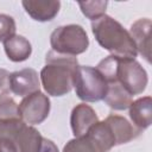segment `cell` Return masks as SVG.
I'll return each mask as SVG.
<instances>
[{"label": "cell", "instance_id": "cell-1", "mask_svg": "<svg viewBox=\"0 0 152 152\" xmlns=\"http://www.w3.org/2000/svg\"><path fill=\"white\" fill-rule=\"evenodd\" d=\"M96 69L107 83L116 82L132 96L139 95L146 89L147 72L134 58H121L110 55L102 59Z\"/></svg>", "mask_w": 152, "mask_h": 152}, {"label": "cell", "instance_id": "cell-2", "mask_svg": "<svg viewBox=\"0 0 152 152\" xmlns=\"http://www.w3.org/2000/svg\"><path fill=\"white\" fill-rule=\"evenodd\" d=\"M78 62L76 56L49 51L40 71V83L51 96H63L74 88V75Z\"/></svg>", "mask_w": 152, "mask_h": 152}, {"label": "cell", "instance_id": "cell-3", "mask_svg": "<svg viewBox=\"0 0 152 152\" xmlns=\"http://www.w3.org/2000/svg\"><path fill=\"white\" fill-rule=\"evenodd\" d=\"M91 31L96 42L112 56L135 59L138 52L129 32L112 17L104 14L93 20Z\"/></svg>", "mask_w": 152, "mask_h": 152}, {"label": "cell", "instance_id": "cell-4", "mask_svg": "<svg viewBox=\"0 0 152 152\" xmlns=\"http://www.w3.org/2000/svg\"><path fill=\"white\" fill-rule=\"evenodd\" d=\"M52 51L62 55L77 56L89 46V38L84 28L76 24L63 25L55 28L50 36Z\"/></svg>", "mask_w": 152, "mask_h": 152}, {"label": "cell", "instance_id": "cell-5", "mask_svg": "<svg viewBox=\"0 0 152 152\" xmlns=\"http://www.w3.org/2000/svg\"><path fill=\"white\" fill-rule=\"evenodd\" d=\"M74 88L78 99L86 102H95L103 100L108 84L96 68L78 65L74 75Z\"/></svg>", "mask_w": 152, "mask_h": 152}, {"label": "cell", "instance_id": "cell-6", "mask_svg": "<svg viewBox=\"0 0 152 152\" xmlns=\"http://www.w3.org/2000/svg\"><path fill=\"white\" fill-rule=\"evenodd\" d=\"M50 107L48 95L42 91H36L23 97L21 102L18 104L20 118L26 125L42 124L49 116Z\"/></svg>", "mask_w": 152, "mask_h": 152}, {"label": "cell", "instance_id": "cell-7", "mask_svg": "<svg viewBox=\"0 0 152 152\" xmlns=\"http://www.w3.org/2000/svg\"><path fill=\"white\" fill-rule=\"evenodd\" d=\"M19 152H58L53 141L44 138L33 126L24 125L14 137Z\"/></svg>", "mask_w": 152, "mask_h": 152}, {"label": "cell", "instance_id": "cell-8", "mask_svg": "<svg viewBox=\"0 0 152 152\" xmlns=\"http://www.w3.org/2000/svg\"><path fill=\"white\" fill-rule=\"evenodd\" d=\"M25 125L20 118L18 103L8 97L0 99V137H7L14 140V137Z\"/></svg>", "mask_w": 152, "mask_h": 152}, {"label": "cell", "instance_id": "cell-9", "mask_svg": "<svg viewBox=\"0 0 152 152\" xmlns=\"http://www.w3.org/2000/svg\"><path fill=\"white\" fill-rule=\"evenodd\" d=\"M40 80L34 69L25 68L10 75V90L17 96L25 97L32 93L39 91Z\"/></svg>", "mask_w": 152, "mask_h": 152}, {"label": "cell", "instance_id": "cell-10", "mask_svg": "<svg viewBox=\"0 0 152 152\" xmlns=\"http://www.w3.org/2000/svg\"><path fill=\"white\" fill-rule=\"evenodd\" d=\"M151 19L141 18L134 21L128 31L135 44L137 52L140 53L148 63L151 61Z\"/></svg>", "mask_w": 152, "mask_h": 152}, {"label": "cell", "instance_id": "cell-11", "mask_svg": "<svg viewBox=\"0 0 152 152\" xmlns=\"http://www.w3.org/2000/svg\"><path fill=\"white\" fill-rule=\"evenodd\" d=\"M99 121L95 110L86 103L75 106L70 115V125L75 138H80L87 134L89 128Z\"/></svg>", "mask_w": 152, "mask_h": 152}, {"label": "cell", "instance_id": "cell-12", "mask_svg": "<svg viewBox=\"0 0 152 152\" xmlns=\"http://www.w3.org/2000/svg\"><path fill=\"white\" fill-rule=\"evenodd\" d=\"M21 5L26 13L37 21L52 20L61 8V2L56 0H24Z\"/></svg>", "mask_w": 152, "mask_h": 152}, {"label": "cell", "instance_id": "cell-13", "mask_svg": "<svg viewBox=\"0 0 152 152\" xmlns=\"http://www.w3.org/2000/svg\"><path fill=\"white\" fill-rule=\"evenodd\" d=\"M129 118L132 120V125L138 128L140 132L150 127L152 122V99L151 96L139 97L128 107Z\"/></svg>", "mask_w": 152, "mask_h": 152}, {"label": "cell", "instance_id": "cell-14", "mask_svg": "<svg viewBox=\"0 0 152 152\" xmlns=\"http://www.w3.org/2000/svg\"><path fill=\"white\" fill-rule=\"evenodd\" d=\"M104 120L107 121V124L110 127V131H112V133L114 135L116 146L121 145V144H126V142L133 140L134 138H137L141 133L126 118H124L121 115L110 114Z\"/></svg>", "mask_w": 152, "mask_h": 152}, {"label": "cell", "instance_id": "cell-15", "mask_svg": "<svg viewBox=\"0 0 152 152\" xmlns=\"http://www.w3.org/2000/svg\"><path fill=\"white\" fill-rule=\"evenodd\" d=\"M6 56L12 62H24L32 53L31 43L20 34H14L4 42Z\"/></svg>", "mask_w": 152, "mask_h": 152}, {"label": "cell", "instance_id": "cell-16", "mask_svg": "<svg viewBox=\"0 0 152 152\" xmlns=\"http://www.w3.org/2000/svg\"><path fill=\"white\" fill-rule=\"evenodd\" d=\"M108 88H107V93L103 97L104 102L115 110H125L129 107V104L133 101V96L129 95L127 93L126 89H124L120 84H118L116 82H110L107 83Z\"/></svg>", "mask_w": 152, "mask_h": 152}, {"label": "cell", "instance_id": "cell-17", "mask_svg": "<svg viewBox=\"0 0 152 152\" xmlns=\"http://www.w3.org/2000/svg\"><path fill=\"white\" fill-rule=\"evenodd\" d=\"M63 152H103V150L89 134H86L69 140L63 147Z\"/></svg>", "mask_w": 152, "mask_h": 152}, {"label": "cell", "instance_id": "cell-18", "mask_svg": "<svg viewBox=\"0 0 152 152\" xmlns=\"http://www.w3.org/2000/svg\"><path fill=\"white\" fill-rule=\"evenodd\" d=\"M78 6L82 13L93 21L106 14V8L108 6V2L107 1H81L78 2Z\"/></svg>", "mask_w": 152, "mask_h": 152}, {"label": "cell", "instance_id": "cell-19", "mask_svg": "<svg viewBox=\"0 0 152 152\" xmlns=\"http://www.w3.org/2000/svg\"><path fill=\"white\" fill-rule=\"evenodd\" d=\"M15 34V21L7 14H0V42H5Z\"/></svg>", "mask_w": 152, "mask_h": 152}, {"label": "cell", "instance_id": "cell-20", "mask_svg": "<svg viewBox=\"0 0 152 152\" xmlns=\"http://www.w3.org/2000/svg\"><path fill=\"white\" fill-rule=\"evenodd\" d=\"M10 72L5 69H0V96L5 97L7 96L10 90Z\"/></svg>", "mask_w": 152, "mask_h": 152}, {"label": "cell", "instance_id": "cell-21", "mask_svg": "<svg viewBox=\"0 0 152 152\" xmlns=\"http://www.w3.org/2000/svg\"><path fill=\"white\" fill-rule=\"evenodd\" d=\"M0 152H19V151L13 139L7 137H0Z\"/></svg>", "mask_w": 152, "mask_h": 152}, {"label": "cell", "instance_id": "cell-22", "mask_svg": "<svg viewBox=\"0 0 152 152\" xmlns=\"http://www.w3.org/2000/svg\"><path fill=\"white\" fill-rule=\"evenodd\" d=\"M0 99H1V96H0Z\"/></svg>", "mask_w": 152, "mask_h": 152}]
</instances>
